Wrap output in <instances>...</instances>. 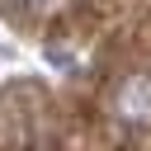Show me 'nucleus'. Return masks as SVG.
<instances>
[{
  "mask_svg": "<svg viewBox=\"0 0 151 151\" xmlns=\"http://www.w3.org/2000/svg\"><path fill=\"white\" fill-rule=\"evenodd\" d=\"M109 118L123 132H151V71H127L113 80Z\"/></svg>",
  "mask_w": 151,
  "mask_h": 151,
  "instance_id": "obj_1",
  "label": "nucleus"
}]
</instances>
